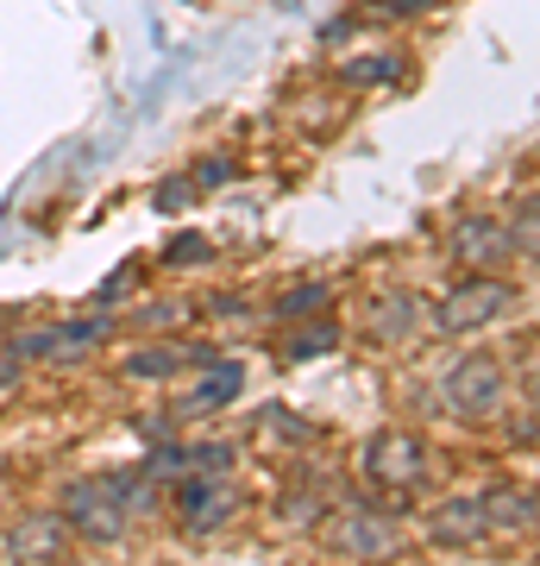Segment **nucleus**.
Here are the masks:
<instances>
[{"instance_id": "nucleus-4", "label": "nucleus", "mask_w": 540, "mask_h": 566, "mask_svg": "<svg viewBox=\"0 0 540 566\" xmlns=\"http://www.w3.org/2000/svg\"><path fill=\"white\" fill-rule=\"evenodd\" d=\"M364 479L383 491H415L421 479H427V447L409 434V428H383V434H371V447H364Z\"/></svg>"}, {"instance_id": "nucleus-23", "label": "nucleus", "mask_w": 540, "mask_h": 566, "mask_svg": "<svg viewBox=\"0 0 540 566\" xmlns=\"http://www.w3.org/2000/svg\"><path fill=\"white\" fill-rule=\"evenodd\" d=\"M221 182H233V164L226 158H201L195 164V189H221Z\"/></svg>"}, {"instance_id": "nucleus-1", "label": "nucleus", "mask_w": 540, "mask_h": 566, "mask_svg": "<svg viewBox=\"0 0 540 566\" xmlns=\"http://www.w3.org/2000/svg\"><path fill=\"white\" fill-rule=\"evenodd\" d=\"M516 283H502V277H465L459 290H446L441 308L427 315V322L441 327V334H484V327H497L516 315Z\"/></svg>"}, {"instance_id": "nucleus-21", "label": "nucleus", "mask_w": 540, "mask_h": 566, "mask_svg": "<svg viewBox=\"0 0 540 566\" xmlns=\"http://www.w3.org/2000/svg\"><path fill=\"white\" fill-rule=\"evenodd\" d=\"M396 70H402L396 57H371V63L359 57V63H346V82H390Z\"/></svg>"}, {"instance_id": "nucleus-5", "label": "nucleus", "mask_w": 540, "mask_h": 566, "mask_svg": "<svg viewBox=\"0 0 540 566\" xmlns=\"http://www.w3.org/2000/svg\"><path fill=\"white\" fill-rule=\"evenodd\" d=\"M177 516L189 528H221L240 516V491L226 472H189V479H177Z\"/></svg>"}, {"instance_id": "nucleus-7", "label": "nucleus", "mask_w": 540, "mask_h": 566, "mask_svg": "<svg viewBox=\"0 0 540 566\" xmlns=\"http://www.w3.org/2000/svg\"><path fill=\"white\" fill-rule=\"evenodd\" d=\"M364 322H371V334H378V340L402 346V340H415L421 327H427V303H421L415 290H383V296H371Z\"/></svg>"}, {"instance_id": "nucleus-9", "label": "nucleus", "mask_w": 540, "mask_h": 566, "mask_svg": "<svg viewBox=\"0 0 540 566\" xmlns=\"http://www.w3.org/2000/svg\"><path fill=\"white\" fill-rule=\"evenodd\" d=\"M240 390H245V365H240V359H214V371H208V378H201L189 397H182L177 416H182V422H195V416H214V409L240 403Z\"/></svg>"}, {"instance_id": "nucleus-13", "label": "nucleus", "mask_w": 540, "mask_h": 566, "mask_svg": "<svg viewBox=\"0 0 540 566\" xmlns=\"http://www.w3.org/2000/svg\"><path fill=\"white\" fill-rule=\"evenodd\" d=\"M63 535H70V528H63V516H32V523L13 528V560H39L44 566L63 547Z\"/></svg>"}, {"instance_id": "nucleus-19", "label": "nucleus", "mask_w": 540, "mask_h": 566, "mask_svg": "<svg viewBox=\"0 0 540 566\" xmlns=\"http://www.w3.org/2000/svg\"><path fill=\"white\" fill-rule=\"evenodd\" d=\"M195 196H201L195 177H170V182H158V196H151V202H158V214H182Z\"/></svg>"}, {"instance_id": "nucleus-27", "label": "nucleus", "mask_w": 540, "mask_h": 566, "mask_svg": "<svg viewBox=\"0 0 540 566\" xmlns=\"http://www.w3.org/2000/svg\"><path fill=\"white\" fill-rule=\"evenodd\" d=\"M20 371H25L20 359H0V390H20Z\"/></svg>"}, {"instance_id": "nucleus-25", "label": "nucleus", "mask_w": 540, "mask_h": 566, "mask_svg": "<svg viewBox=\"0 0 540 566\" xmlns=\"http://www.w3.org/2000/svg\"><path fill=\"white\" fill-rule=\"evenodd\" d=\"M126 290H133V264H120V277H107L95 290V303H114V296H126Z\"/></svg>"}, {"instance_id": "nucleus-15", "label": "nucleus", "mask_w": 540, "mask_h": 566, "mask_svg": "<svg viewBox=\"0 0 540 566\" xmlns=\"http://www.w3.org/2000/svg\"><path fill=\"white\" fill-rule=\"evenodd\" d=\"M189 472H233V447H226V441L182 447V479H189Z\"/></svg>"}, {"instance_id": "nucleus-18", "label": "nucleus", "mask_w": 540, "mask_h": 566, "mask_svg": "<svg viewBox=\"0 0 540 566\" xmlns=\"http://www.w3.org/2000/svg\"><path fill=\"white\" fill-rule=\"evenodd\" d=\"M340 346V327L320 322V327H301L296 340H289V359H315V353H333Z\"/></svg>"}, {"instance_id": "nucleus-24", "label": "nucleus", "mask_w": 540, "mask_h": 566, "mask_svg": "<svg viewBox=\"0 0 540 566\" xmlns=\"http://www.w3.org/2000/svg\"><path fill=\"white\" fill-rule=\"evenodd\" d=\"M264 422L277 428L283 441H308V434H315V428H308V422H296V416H289V409H271V416H264Z\"/></svg>"}, {"instance_id": "nucleus-26", "label": "nucleus", "mask_w": 540, "mask_h": 566, "mask_svg": "<svg viewBox=\"0 0 540 566\" xmlns=\"http://www.w3.org/2000/svg\"><path fill=\"white\" fill-rule=\"evenodd\" d=\"M208 315H252V303H245V296H214Z\"/></svg>"}, {"instance_id": "nucleus-12", "label": "nucleus", "mask_w": 540, "mask_h": 566, "mask_svg": "<svg viewBox=\"0 0 540 566\" xmlns=\"http://www.w3.org/2000/svg\"><path fill=\"white\" fill-rule=\"evenodd\" d=\"M427 535L441 547H472V542H484L490 528H484V504L478 497H446L434 516H427Z\"/></svg>"}, {"instance_id": "nucleus-2", "label": "nucleus", "mask_w": 540, "mask_h": 566, "mask_svg": "<svg viewBox=\"0 0 540 566\" xmlns=\"http://www.w3.org/2000/svg\"><path fill=\"white\" fill-rule=\"evenodd\" d=\"M126 523H133V516H126V504L114 497L107 472H88V479H70V485H63V528H76L88 542H120Z\"/></svg>"}, {"instance_id": "nucleus-17", "label": "nucleus", "mask_w": 540, "mask_h": 566, "mask_svg": "<svg viewBox=\"0 0 540 566\" xmlns=\"http://www.w3.org/2000/svg\"><path fill=\"white\" fill-rule=\"evenodd\" d=\"M208 259H214L208 233H177V240L163 245V264H208Z\"/></svg>"}, {"instance_id": "nucleus-11", "label": "nucleus", "mask_w": 540, "mask_h": 566, "mask_svg": "<svg viewBox=\"0 0 540 566\" xmlns=\"http://www.w3.org/2000/svg\"><path fill=\"white\" fill-rule=\"evenodd\" d=\"M478 504H484V528L490 535H528L534 528V491L528 485H490Z\"/></svg>"}, {"instance_id": "nucleus-22", "label": "nucleus", "mask_w": 540, "mask_h": 566, "mask_svg": "<svg viewBox=\"0 0 540 566\" xmlns=\"http://www.w3.org/2000/svg\"><path fill=\"white\" fill-rule=\"evenodd\" d=\"M182 315H189L182 303H145L139 315H133V322H139V327H177Z\"/></svg>"}, {"instance_id": "nucleus-16", "label": "nucleus", "mask_w": 540, "mask_h": 566, "mask_svg": "<svg viewBox=\"0 0 540 566\" xmlns=\"http://www.w3.org/2000/svg\"><path fill=\"white\" fill-rule=\"evenodd\" d=\"M107 334H114V322H107V315H82V322H57V340H63V353H82V346L107 340Z\"/></svg>"}, {"instance_id": "nucleus-14", "label": "nucleus", "mask_w": 540, "mask_h": 566, "mask_svg": "<svg viewBox=\"0 0 540 566\" xmlns=\"http://www.w3.org/2000/svg\"><path fill=\"white\" fill-rule=\"evenodd\" d=\"M320 303H327V283H296V290H283L277 303H271V315H277V322H301V315H315Z\"/></svg>"}, {"instance_id": "nucleus-10", "label": "nucleus", "mask_w": 540, "mask_h": 566, "mask_svg": "<svg viewBox=\"0 0 540 566\" xmlns=\"http://www.w3.org/2000/svg\"><path fill=\"white\" fill-rule=\"evenodd\" d=\"M214 353L208 346H170V340H151L139 346V353H126L120 371L126 378H177V371H189V365H208Z\"/></svg>"}, {"instance_id": "nucleus-6", "label": "nucleus", "mask_w": 540, "mask_h": 566, "mask_svg": "<svg viewBox=\"0 0 540 566\" xmlns=\"http://www.w3.org/2000/svg\"><path fill=\"white\" fill-rule=\"evenodd\" d=\"M327 535H333V547H340L346 560H390L396 554V528L378 510H340Z\"/></svg>"}, {"instance_id": "nucleus-20", "label": "nucleus", "mask_w": 540, "mask_h": 566, "mask_svg": "<svg viewBox=\"0 0 540 566\" xmlns=\"http://www.w3.org/2000/svg\"><path fill=\"white\" fill-rule=\"evenodd\" d=\"M509 245H516L521 259L534 264V245H540V233H534V196L521 202V214H516V227H509Z\"/></svg>"}, {"instance_id": "nucleus-3", "label": "nucleus", "mask_w": 540, "mask_h": 566, "mask_svg": "<svg viewBox=\"0 0 540 566\" xmlns=\"http://www.w3.org/2000/svg\"><path fill=\"white\" fill-rule=\"evenodd\" d=\"M502 390H509V378H502V365L490 359V353H465V359H453L441 371V403L453 409V416H490V409L502 403Z\"/></svg>"}, {"instance_id": "nucleus-8", "label": "nucleus", "mask_w": 540, "mask_h": 566, "mask_svg": "<svg viewBox=\"0 0 540 566\" xmlns=\"http://www.w3.org/2000/svg\"><path fill=\"white\" fill-rule=\"evenodd\" d=\"M453 252L465 259V271H497V264L516 259V245H509V227L502 221H459L453 227Z\"/></svg>"}]
</instances>
